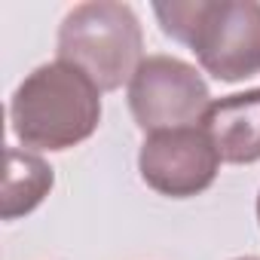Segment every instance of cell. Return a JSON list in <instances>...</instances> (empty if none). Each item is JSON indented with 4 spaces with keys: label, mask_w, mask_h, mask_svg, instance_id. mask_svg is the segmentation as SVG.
Here are the masks:
<instances>
[{
    "label": "cell",
    "mask_w": 260,
    "mask_h": 260,
    "mask_svg": "<svg viewBox=\"0 0 260 260\" xmlns=\"http://www.w3.org/2000/svg\"><path fill=\"white\" fill-rule=\"evenodd\" d=\"M13 132L34 150H71L95 135L101 89L74 64L49 61L31 71L10 101Z\"/></svg>",
    "instance_id": "6da1fadb"
},
{
    "label": "cell",
    "mask_w": 260,
    "mask_h": 260,
    "mask_svg": "<svg viewBox=\"0 0 260 260\" xmlns=\"http://www.w3.org/2000/svg\"><path fill=\"white\" fill-rule=\"evenodd\" d=\"M162 31L187 43L199 64L220 83L260 74V4L257 0H181L153 7Z\"/></svg>",
    "instance_id": "7a4b0ae2"
},
{
    "label": "cell",
    "mask_w": 260,
    "mask_h": 260,
    "mask_svg": "<svg viewBox=\"0 0 260 260\" xmlns=\"http://www.w3.org/2000/svg\"><path fill=\"white\" fill-rule=\"evenodd\" d=\"M144 49L138 16L128 4L92 0L74 7L58 28V61L80 68L101 92L132 83Z\"/></svg>",
    "instance_id": "3957f363"
},
{
    "label": "cell",
    "mask_w": 260,
    "mask_h": 260,
    "mask_svg": "<svg viewBox=\"0 0 260 260\" xmlns=\"http://www.w3.org/2000/svg\"><path fill=\"white\" fill-rule=\"evenodd\" d=\"M128 107L135 122L153 135L202 122L211 92L193 64L175 55H147L128 83Z\"/></svg>",
    "instance_id": "277c9868"
},
{
    "label": "cell",
    "mask_w": 260,
    "mask_h": 260,
    "mask_svg": "<svg viewBox=\"0 0 260 260\" xmlns=\"http://www.w3.org/2000/svg\"><path fill=\"white\" fill-rule=\"evenodd\" d=\"M220 153L202 125L169 128L144 138L138 153V172L144 184L169 199H190L205 193L217 172Z\"/></svg>",
    "instance_id": "5b68a950"
},
{
    "label": "cell",
    "mask_w": 260,
    "mask_h": 260,
    "mask_svg": "<svg viewBox=\"0 0 260 260\" xmlns=\"http://www.w3.org/2000/svg\"><path fill=\"white\" fill-rule=\"evenodd\" d=\"M202 128L211 135L223 162L248 166L260 159V89L211 101Z\"/></svg>",
    "instance_id": "8992f818"
},
{
    "label": "cell",
    "mask_w": 260,
    "mask_h": 260,
    "mask_svg": "<svg viewBox=\"0 0 260 260\" xmlns=\"http://www.w3.org/2000/svg\"><path fill=\"white\" fill-rule=\"evenodd\" d=\"M55 175L46 159L31 150L7 147V169H4V193H0V217L16 220L31 214L52 190Z\"/></svg>",
    "instance_id": "52a82bcc"
},
{
    "label": "cell",
    "mask_w": 260,
    "mask_h": 260,
    "mask_svg": "<svg viewBox=\"0 0 260 260\" xmlns=\"http://www.w3.org/2000/svg\"><path fill=\"white\" fill-rule=\"evenodd\" d=\"M236 260H260V257H236Z\"/></svg>",
    "instance_id": "ba28073f"
},
{
    "label": "cell",
    "mask_w": 260,
    "mask_h": 260,
    "mask_svg": "<svg viewBox=\"0 0 260 260\" xmlns=\"http://www.w3.org/2000/svg\"><path fill=\"white\" fill-rule=\"evenodd\" d=\"M257 220H260V196H257Z\"/></svg>",
    "instance_id": "9c48e42d"
}]
</instances>
